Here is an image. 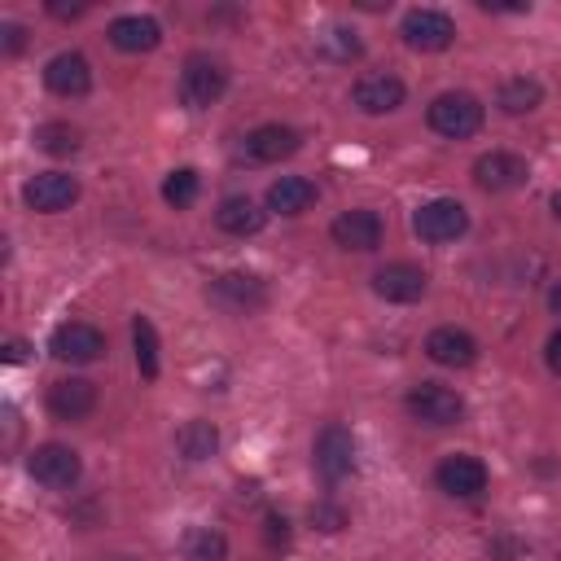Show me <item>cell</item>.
<instances>
[{"instance_id":"7","label":"cell","mask_w":561,"mask_h":561,"mask_svg":"<svg viewBox=\"0 0 561 561\" xmlns=\"http://www.w3.org/2000/svg\"><path fill=\"white\" fill-rule=\"evenodd\" d=\"M408 416L421 421V425H456L465 416V399L451 390V386H438V381H421L408 390L403 399Z\"/></svg>"},{"instance_id":"10","label":"cell","mask_w":561,"mask_h":561,"mask_svg":"<svg viewBox=\"0 0 561 561\" xmlns=\"http://www.w3.org/2000/svg\"><path fill=\"white\" fill-rule=\"evenodd\" d=\"M22 202L39 215H57V210H70L79 202V180L66 175V171H39L22 184Z\"/></svg>"},{"instance_id":"25","label":"cell","mask_w":561,"mask_h":561,"mask_svg":"<svg viewBox=\"0 0 561 561\" xmlns=\"http://www.w3.org/2000/svg\"><path fill=\"white\" fill-rule=\"evenodd\" d=\"M131 346H136V368L145 381H153L162 373V355H158V329L149 316H136L131 320Z\"/></svg>"},{"instance_id":"32","label":"cell","mask_w":561,"mask_h":561,"mask_svg":"<svg viewBox=\"0 0 561 561\" xmlns=\"http://www.w3.org/2000/svg\"><path fill=\"white\" fill-rule=\"evenodd\" d=\"M548 368H552V373L561 377V329H557V333L548 337Z\"/></svg>"},{"instance_id":"33","label":"cell","mask_w":561,"mask_h":561,"mask_svg":"<svg viewBox=\"0 0 561 561\" xmlns=\"http://www.w3.org/2000/svg\"><path fill=\"white\" fill-rule=\"evenodd\" d=\"M4 359H9V364H22V359H26V342H22V337H9V342H4Z\"/></svg>"},{"instance_id":"27","label":"cell","mask_w":561,"mask_h":561,"mask_svg":"<svg viewBox=\"0 0 561 561\" xmlns=\"http://www.w3.org/2000/svg\"><path fill=\"white\" fill-rule=\"evenodd\" d=\"M79 145H83V136L70 123H39L35 127V149H44L53 158H70V153H79Z\"/></svg>"},{"instance_id":"20","label":"cell","mask_w":561,"mask_h":561,"mask_svg":"<svg viewBox=\"0 0 561 561\" xmlns=\"http://www.w3.org/2000/svg\"><path fill=\"white\" fill-rule=\"evenodd\" d=\"M110 44L123 48V53H149L162 44V26L145 13H123L110 22Z\"/></svg>"},{"instance_id":"22","label":"cell","mask_w":561,"mask_h":561,"mask_svg":"<svg viewBox=\"0 0 561 561\" xmlns=\"http://www.w3.org/2000/svg\"><path fill=\"white\" fill-rule=\"evenodd\" d=\"M316 202V184L307 175H280L267 184V210L276 215H302Z\"/></svg>"},{"instance_id":"9","label":"cell","mask_w":561,"mask_h":561,"mask_svg":"<svg viewBox=\"0 0 561 561\" xmlns=\"http://www.w3.org/2000/svg\"><path fill=\"white\" fill-rule=\"evenodd\" d=\"M48 351L61 364H96L105 355V333L96 324H88V320H66V324L53 329Z\"/></svg>"},{"instance_id":"15","label":"cell","mask_w":561,"mask_h":561,"mask_svg":"<svg viewBox=\"0 0 561 561\" xmlns=\"http://www.w3.org/2000/svg\"><path fill=\"white\" fill-rule=\"evenodd\" d=\"M298 145H302V136H298L294 127H285V123H263V127H254V131L241 140V158L267 167V162H280V158L298 153Z\"/></svg>"},{"instance_id":"28","label":"cell","mask_w":561,"mask_h":561,"mask_svg":"<svg viewBox=\"0 0 561 561\" xmlns=\"http://www.w3.org/2000/svg\"><path fill=\"white\" fill-rule=\"evenodd\" d=\"M197 193H202V180H197L193 167H175V171L162 180V202L175 206V210H188V206L197 202Z\"/></svg>"},{"instance_id":"16","label":"cell","mask_w":561,"mask_h":561,"mask_svg":"<svg viewBox=\"0 0 561 561\" xmlns=\"http://www.w3.org/2000/svg\"><path fill=\"white\" fill-rule=\"evenodd\" d=\"M329 237L342 245V250H377L381 245V215L368 210V206H355V210H342L333 224H329Z\"/></svg>"},{"instance_id":"17","label":"cell","mask_w":561,"mask_h":561,"mask_svg":"<svg viewBox=\"0 0 561 561\" xmlns=\"http://www.w3.org/2000/svg\"><path fill=\"white\" fill-rule=\"evenodd\" d=\"M96 408V386L88 377H61L48 386V412L57 421H83Z\"/></svg>"},{"instance_id":"4","label":"cell","mask_w":561,"mask_h":561,"mask_svg":"<svg viewBox=\"0 0 561 561\" xmlns=\"http://www.w3.org/2000/svg\"><path fill=\"white\" fill-rule=\"evenodd\" d=\"M465 228H469V210L456 197H434V202L416 206V215H412V232L430 245H447V241L465 237Z\"/></svg>"},{"instance_id":"24","label":"cell","mask_w":561,"mask_h":561,"mask_svg":"<svg viewBox=\"0 0 561 561\" xmlns=\"http://www.w3.org/2000/svg\"><path fill=\"white\" fill-rule=\"evenodd\" d=\"M175 447L184 460H210L219 451V430L215 421H184L175 434Z\"/></svg>"},{"instance_id":"23","label":"cell","mask_w":561,"mask_h":561,"mask_svg":"<svg viewBox=\"0 0 561 561\" xmlns=\"http://www.w3.org/2000/svg\"><path fill=\"white\" fill-rule=\"evenodd\" d=\"M539 101H543V83L530 79V75H513V79H504L500 92H495V105H500L504 114H513V118L539 110Z\"/></svg>"},{"instance_id":"8","label":"cell","mask_w":561,"mask_h":561,"mask_svg":"<svg viewBox=\"0 0 561 561\" xmlns=\"http://www.w3.org/2000/svg\"><path fill=\"white\" fill-rule=\"evenodd\" d=\"M399 35L416 53H443L456 39V22L443 9H408L403 22H399Z\"/></svg>"},{"instance_id":"26","label":"cell","mask_w":561,"mask_h":561,"mask_svg":"<svg viewBox=\"0 0 561 561\" xmlns=\"http://www.w3.org/2000/svg\"><path fill=\"white\" fill-rule=\"evenodd\" d=\"M180 552L188 561H224L228 557V539L219 530H210V526H188L184 539H180Z\"/></svg>"},{"instance_id":"11","label":"cell","mask_w":561,"mask_h":561,"mask_svg":"<svg viewBox=\"0 0 561 561\" xmlns=\"http://www.w3.org/2000/svg\"><path fill=\"white\" fill-rule=\"evenodd\" d=\"M526 180H530L526 158H517V153H508V149H491V153H482V158L473 162V184H478L482 193H513V188H522Z\"/></svg>"},{"instance_id":"1","label":"cell","mask_w":561,"mask_h":561,"mask_svg":"<svg viewBox=\"0 0 561 561\" xmlns=\"http://www.w3.org/2000/svg\"><path fill=\"white\" fill-rule=\"evenodd\" d=\"M228 92V66L210 53H188L180 66V101L188 110H206Z\"/></svg>"},{"instance_id":"19","label":"cell","mask_w":561,"mask_h":561,"mask_svg":"<svg viewBox=\"0 0 561 561\" xmlns=\"http://www.w3.org/2000/svg\"><path fill=\"white\" fill-rule=\"evenodd\" d=\"M425 355L443 368H469L478 359V342H473V333H465L456 324H443L425 337Z\"/></svg>"},{"instance_id":"13","label":"cell","mask_w":561,"mask_h":561,"mask_svg":"<svg viewBox=\"0 0 561 561\" xmlns=\"http://www.w3.org/2000/svg\"><path fill=\"white\" fill-rule=\"evenodd\" d=\"M434 482H438V491L443 495H451V500H473V495H482L486 491V482H491V473H486V465L478 460V456H447L438 469H434Z\"/></svg>"},{"instance_id":"21","label":"cell","mask_w":561,"mask_h":561,"mask_svg":"<svg viewBox=\"0 0 561 561\" xmlns=\"http://www.w3.org/2000/svg\"><path fill=\"white\" fill-rule=\"evenodd\" d=\"M215 224H219L228 237H254V232L267 224V210H259V202H250L245 193H232V197L219 202Z\"/></svg>"},{"instance_id":"34","label":"cell","mask_w":561,"mask_h":561,"mask_svg":"<svg viewBox=\"0 0 561 561\" xmlns=\"http://www.w3.org/2000/svg\"><path fill=\"white\" fill-rule=\"evenodd\" d=\"M267 539H272V543H285V539H289L285 517H267Z\"/></svg>"},{"instance_id":"18","label":"cell","mask_w":561,"mask_h":561,"mask_svg":"<svg viewBox=\"0 0 561 561\" xmlns=\"http://www.w3.org/2000/svg\"><path fill=\"white\" fill-rule=\"evenodd\" d=\"M44 83H48V92H57V96H88V88H92V66H88L83 53H57V57L44 66Z\"/></svg>"},{"instance_id":"12","label":"cell","mask_w":561,"mask_h":561,"mask_svg":"<svg viewBox=\"0 0 561 561\" xmlns=\"http://www.w3.org/2000/svg\"><path fill=\"white\" fill-rule=\"evenodd\" d=\"M403 96H408V88H403V79L390 75V70H368V75H359L355 88H351V101H355V110H364V114H394V110L403 105Z\"/></svg>"},{"instance_id":"37","label":"cell","mask_w":561,"mask_h":561,"mask_svg":"<svg viewBox=\"0 0 561 561\" xmlns=\"http://www.w3.org/2000/svg\"><path fill=\"white\" fill-rule=\"evenodd\" d=\"M552 210H557V219H561V188L552 193Z\"/></svg>"},{"instance_id":"14","label":"cell","mask_w":561,"mask_h":561,"mask_svg":"<svg viewBox=\"0 0 561 561\" xmlns=\"http://www.w3.org/2000/svg\"><path fill=\"white\" fill-rule=\"evenodd\" d=\"M425 289H430V276L408 259L373 272V294L386 302H416V298H425Z\"/></svg>"},{"instance_id":"6","label":"cell","mask_w":561,"mask_h":561,"mask_svg":"<svg viewBox=\"0 0 561 561\" xmlns=\"http://www.w3.org/2000/svg\"><path fill=\"white\" fill-rule=\"evenodd\" d=\"M26 469H31V478H35L39 486H48V491H70V486L79 482V473H83V460H79V451L66 447V443H39V447L26 456Z\"/></svg>"},{"instance_id":"36","label":"cell","mask_w":561,"mask_h":561,"mask_svg":"<svg viewBox=\"0 0 561 561\" xmlns=\"http://www.w3.org/2000/svg\"><path fill=\"white\" fill-rule=\"evenodd\" d=\"M548 307H552V316H561V280L548 289Z\"/></svg>"},{"instance_id":"35","label":"cell","mask_w":561,"mask_h":561,"mask_svg":"<svg viewBox=\"0 0 561 561\" xmlns=\"http://www.w3.org/2000/svg\"><path fill=\"white\" fill-rule=\"evenodd\" d=\"M83 9H88V4H48V13H53V18H79Z\"/></svg>"},{"instance_id":"3","label":"cell","mask_w":561,"mask_h":561,"mask_svg":"<svg viewBox=\"0 0 561 561\" xmlns=\"http://www.w3.org/2000/svg\"><path fill=\"white\" fill-rule=\"evenodd\" d=\"M206 302L224 316H250V311L267 307V285L254 272H219L206 285Z\"/></svg>"},{"instance_id":"29","label":"cell","mask_w":561,"mask_h":561,"mask_svg":"<svg viewBox=\"0 0 561 561\" xmlns=\"http://www.w3.org/2000/svg\"><path fill=\"white\" fill-rule=\"evenodd\" d=\"M320 57H329V61H355L359 53H364V44H359V35L355 31H346V26H329L324 35H320Z\"/></svg>"},{"instance_id":"30","label":"cell","mask_w":561,"mask_h":561,"mask_svg":"<svg viewBox=\"0 0 561 561\" xmlns=\"http://www.w3.org/2000/svg\"><path fill=\"white\" fill-rule=\"evenodd\" d=\"M311 526H320V530H342V526H346V508L320 500V504H311Z\"/></svg>"},{"instance_id":"2","label":"cell","mask_w":561,"mask_h":561,"mask_svg":"<svg viewBox=\"0 0 561 561\" xmlns=\"http://www.w3.org/2000/svg\"><path fill=\"white\" fill-rule=\"evenodd\" d=\"M425 118H430V127H434L438 136H447V140H469V136L482 127L486 110H482V101H478L473 92H438V96L430 101Z\"/></svg>"},{"instance_id":"5","label":"cell","mask_w":561,"mask_h":561,"mask_svg":"<svg viewBox=\"0 0 561 561\" xmlns=\"http://www.w3.org/2000/svg\"><path fill=\"white\" fill-rule=\"evenodd\" d=\"M311 465L324 482H342L346 473H355V434L342 425V421H329L320 434H316V447H311Z\"/></svg>"},{"instance_id":"31","label":"cell","mask_w":561,"mask_h":561,"mask_svg":"<svg viewBox=\"0 0 561 561\" xmlns=\"http://www.w3.org/2000/svg\"><path fill=\"white\" fill-rule=\"evenodd\" d=\"M22 48H26V31L9 22V26H4V53H9V57H18Z\"/></svg>"}]
</instances>
